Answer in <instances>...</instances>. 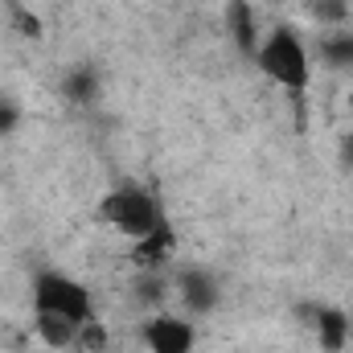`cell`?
I'll list each match as a JSON object with an SVG mask.
<instances>
[{
  "instance_id": "cell-1",
  "label": "cell",
  "mask_w": 353,
  "mask_h": 353,
  "mask_svg": "<svg viewBox=\"0 0 353 353\" xmlns=\"http://www.w3.org/2000/svg\"><path fill=\"white\" fill-rule=\"evenodd\" d=\"M251 62L259 66L263 79H271L279 90H288L296 103L312 87V54H308L304 37L292 25H271L259 37V50H255Z\"/></svg>"
},
{
  "instance_id": "cell-2",
  "label": "cell",
  "mask_w": 353,
  "mask_h": 353,
  "mask_svg": "<svg viewBox=\"0 0 353 353\" xmlns=\"http://www.w3.org/2000/svg\"><path fill=\"white\" fill-rule=\"evenodd\" d=\"M94 214H99V222L107 230L123 234L136 247L148 243V239H157L161 230H169V218H165L157 193L144 189V185H115L111 193L99 197V210Z\"/></svg>"
},
{
  "instance_id": "cell-3",
  "label": "cell",
  "mask_w": 353,
  "mask_h": 353,
  "mask_svg": "<svg viewBox=\"0 0 353 353\" xmlns=\"http://www.w3.org/2000/svg\"><path fill=\"white\" fill-rule=\"evenodd\" d=\"M94 316L90 288L66 271H41L33 279V321H62L70 329H83Z\"/></svg>"
},
{
  "instance_id": "cell-4",
  "label": "cell",
  "mask_w": 353,
  "mask_h": 353,
  "mask_svg": "<svg viewBox=\"0 0 353 353\" xmlns=\"http://www.w3.org/2000/svg\"><path fill=\"white\" fill-rule=\"evenodd\" d=\"M140 341L148 353H193L197 350V325L185 312L152 308L140 325Z\"/></svg>"
},
{
  "instance_id": "cell-5",
  "label": "cell",
  "mask_w": 353,
  "mask_h": 353,
  "mask_svg": "<svg viewBox=\"0 0 353 353\" xmlns=\"http://www.w3.org/2000/svg\"><path fill=\"white\" fill-rule=\"evenodd\" d=\"M173 292H176V304H181L185 316H205V312H214V308L222 304V283H218V275L205 271V267H185V271H176Z\"/></svg>"
},
{
  "instance_id": "cell-6",
  "label": "cell",
  "mask_w": 353,
  "mask_h": 353,
  "mask_svg": "<svg viewBox=\"0 0 353 353\" xmlns=\"http://www.w3.org/2000/svg\"><path fill=\"white\" fill-rule=\"evenodd\" d=\"M308 321H312V333H316L321 353H345L353 345V316L345 308H337V304H312Z\"/></svg>"
},
{
  "instance_id": "cell-7",
  "label": "cell",
  "mask_w": 353,
  "mask_h": 353,
  "mask_svg": "<svg viewBox=\"0 0 353 353\" xmlns=\"http://www.w3.org/2000/svg\"><path fill=\"white\" fill-rule=\"evenodd\" d=\"M226 33H230V46L247 58H255L259 50V25H255V4L247 0H226Z\"/></svg>"
},
{
  "instance_id": "cell-8",
  "label": "cell",
  "mask_w": 353,
  "mask_h": 353,
  "mask_svg": "<svg viewBox=\"0 0 353 353\" xmlns=\"http://www.w3.org/2000/svg\"><path fill=\"white\" fill-rule=\"evenodd\" d=\"M99 87H103V79H99L90 66H74V70L62 79V94H66L74 107H90V103L99 99Z\"/></svg>"
},
{
  "instance_id": "cell-9",
  "label": "cell",
  "mask_w": 353,
  "mask_h": 353,
  "mask_svg": "<svg viewBox=\"0 0 353 353\" xmlns=\"http://www.w3.org/2000/svg\"><path fill=\"white\" fill-rule=\"evenodd\" d=\"M321 58L333 70H353V33L350 29H329L321 37Z\"/></svg>"
},
{
  "instance_id": "cell-10",
  "label": "cell",
  "mask_w": 353,
  "mask_h": 353,
  "mask_svg": "<svg viewBox=\"0 0 353 353\" xmlns=\"http://www.w3.org/2000/svg\"><path fill=\"white\" fill-rule=\"evenodd\" d=\"M79 350L83 353H107V325L99 321V312L79 329Z\"/></svg>"
},
{
  "instance_id": "cell-11",
  "label": "cell",
  "mask_w": 353,
  "mask_h": 353,
  "mask_svg": "<svg viewBox=\"0 0 353 353\" xmlns=\"http://www.w3.org/2000/svg\"><path fill=\"white\" fill-rule=\"evenodd\" d=\"M312 17L333 25V29H341L345 17H350V0H312Z\"/></svg>"
},
{
  "instance_id": "cell-12",
  "label": "cell",
  "mask_w": 353,
  "mask_h": 353,
  "mask_svg": "<svg viewBox=\"0 0 353 353\" xmlns=\"http://www.w3.org/2000/svg\"><path fill=\"white\" fill-rule=\"evenodd\" d=\"M21 128V103L12 94H0V140H8Z\"/></svg>"
},
{
  "instance_id": "cell-13",
  "label": "cell",
  "mask_w": 353,
  "mask_h": 353,
  "mask_svg": "<svg viewBox=\"0 0 353 353\" xmlns=\"http://www.w3.org/2000/svg\"><path fill=\"white\" fill-rule=\"evenodd\" d=\"M341 161H345V165L353 169V132L345 136V140H341Z\"/></svg>"
},
{
  "instance_id": "cell-14",
  "label": "cell",
  "mask_w": 353,
  "mask_h": 353,
  "mask_svg": "<svg viewBox=\"0 0 353 353\" xmlns=\"http://www.w3.org/2000/svg\"><path fill=\"white\" fill-rule=\"evenodd\" d=\"M345 103H350V115H353V87H350V94H345Z\"/></svg>"
},
{
  "instance_id": "cell-15",
  "label": "cell",
  "mask_w": 353,
  "mask_h": 353,
  "mask_svg": "<svg viewBox=\"0 0 353 353\" xmlns=\"http://www.w3.org/2000/svg\"><path fill=\"white\" fill-rule=\"evenodd\" d=\"M247 4H255V0H247Z\"/></svg>"
},
{
  "instance_id": "cell-16",
  "label": "cell",
  "mask_w": 353,
  "mask_h": 353,
  "mask_svg": "<svg viewBox=\"0 0 353 353\" xmlns=\"http://www.w3.org/2000/svg\"><path fill=\"white\" fill-rule=\"evenodd\" d=\"M271 4H275V0H271Z\"/></svg>"
}]
</instances>
